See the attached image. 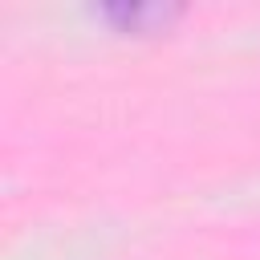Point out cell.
<instances>
[{"instance_id": "1", "label": "cell", "mask_w": 260, "mask_h": 260, "mask_svg": "<svg viewBox=\"0 0 260 260\" xmlns=\"http://www.w3.org/2000/svg\"><path fill=\"white\" fill-rule=\"evenodd\" d=\"M93 16L118 32H150V28H167L179 8L171 4H126V0H114V4H98Z\"/></svg>"}]
</instances>
